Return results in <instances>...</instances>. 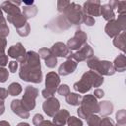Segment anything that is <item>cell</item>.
Instances as JSON below:
<instances>
[{
	"instance_id": "cell-24",
	"label": "cell",
	"mask_w": 126,
	"mask_h": 126,
	"mask_svg": "<svg viewBox=\"0 0 126 126\" xmlns=\"http://www.w3.org/2000/svg\"><path fill=\"white\" fill-rule=\"evenodd\" d=\"M112 64H113V67H114L115 72L116 71H118V72L125 71L126 70V56L123 53L122 54H119L114 59V62Z\"/></svg>"
},
{
	"instance_id": "cell-37",
	"label": "cell",
	"mask_w": 126,
	"mask_h": 126,
	"mask_svg": "<svg viewBox=\"0 0 126 126\" xmlns=\"http://www.w3.org/2000/svg\"><path fill=\"white\" fill-rule=\"evenodd\" d=\"M71 2L70 1H65V0H58L57 1V10L59 13H63V11L69 6Z\"/></svg>"
},
{
	"instance_id": "cell-26",
	"label": "cell",
	"mask_w": 126,
	"mask_h": 126,
	"mask_svg": "<svg viewBox=\"0 0 126 126\" xmlns=\"http://www.w3.org/2000/svg\"><path fill=\"white\" fill-rule=\"evenodd\" d=\"M65 100L68 104L70 105H74V106H77V105H80V102H81V99H82V96L81 94H76V93H70L67 96H65Z\"/></svg>"
},
{
	"instance_id": "cell-10",
	"label": "cell",
	"mask_w": 126,
	"mask_h": 126,
	"mask_svg": "<svg viewBox=\"0 0 126 126\" xmlns=\"http://www.w3.org/2000/svg\"><path fill=\"white\" fill-rule=\"evenodd\" d=\"M42 109L47 116L53 117L54 114L60 109V102L54 96L46 98L45 101L42 103Z\"/></svg>"
},
{
	"instance_id": "cell-38",
	"label": "cell",
	"mask_w": 126,
	"mask_h": 126,
	"mask_svg": "<svg viewBox=\"0 0 126 126\" xmlns=\"http://www.w3.org/2000/svg\"><path fill=\"white\" fill-rule=\"evenodd\" d=\"M116 22L118 23V25L120 26V28L122 29L123 32H125L126 30V14H121L118 16V19L116 20Z\"/></svg>"
},
{
	"instance_id": "cell-31",
	"label": "cell",
	"mask_w": 126,
	"mask_h": 126,
	"mask_svg": "<svg viewBox=\"0 0 126 126\" xmlns=\"http://www.w3.org/2000/svg\"><path fill=\"white\" fill-rule=\"evenodd\" d=\"M86 120L89 126H100L101 124V118L95 114H91L86 118Z\"/></svg>"
},
{
	"instance_id": "cell-52",
	"label": "cell",
	"mask_w": 126,
	"mask_h": 126,
	"mask_svg": "<svg viewBox=\"0 0 126 126\" xmlns=\"http://www.w3.org/2000/svg\"><path fill=\"white\" fill-rule=\"evenodd\" d=\"M17 126H30V124L27 122H20V123H18Z\"/></svg>"
},
{
	"instance_id": "cell-23",
	"label": "cell",
	"mask_w": 126,
	"mask_h": 126,
	"mask_svg": "<svg viewBox=\"0 0 126 126\" xmlns=\"http://www.w3.org/2000/svg\"><path fill=\"white\" fill-rule=\"evenodd\" d=\"M98 105H99V113L103 117H107L113 112V104L108 100L100 101L98 102Z\"/></svg>"
},
{
	"instance_id": "cell-42",
	"label": "cell",
	"mask_w": 126,
	"mask_h": 126,
	"mask_svg": "<svg viewBox=\"0 0 126 126\" xmlns=\"http://www.w3.org/2000/svg\"><path fill=\"white\" fill-rule=\"evenodd\" d=\"M43 120H44V119H43V116H42L41 114L37 113V114H35V115L33 116V118H32V123H33L34 126H40V124L42 123Z\"/></svg>"
},
{
	"instance_id": "cell-2",
	"label": "cell",
	"mask_w": 126,
	"mask_h": 126,
	"mask_svg": "<svg viewBox=\"0 0 126 126\" xmlns=\"http://www.w3.org/2000/svg\"><path fill=\"white\" fill-rule=\"evenodd\" d=\"M99 112V105L96 98L94 96V94H86L82 97L80 106L77 109V113L79 115V118L86 119L91 114L98 113Z\"/></svg>"
},
{
	"instance_id": "cell-8",
	"label": "cell",
	"mask_w": 126,
	"mask_h": 126,
	"mask_svg": "<svg viewBox=\"0 0 126 126\" xmlns=\"http://www.w3.org/2000/svg\"><path fill=\"white\" fill-rule=\"evenodd\" d=\"M93 56H94V50H93V48L91 47V45H89L88 43H86L79 50H77L75 53L72 54V59L78 63V62L88 61Z\"/></svg>"
},
{
	"instance_id": "cell-12",
	"label": "cell",
	"mask_w": 126,
	"mask_h": 126,
	"mask_svg": "<svg viewBox=\"0 0 126 126\" xmlns=\"http://www.w3.org/2000/svg\"><path fill=\"white\" fill-rule=\"evenodd\" d=\"M50 51L55 57H64L67 59H72V51L69 50L67 45L63 42L54 43L50 48Z\"/></svg>"
},
{
	"instance_id": "cell-28",
	"label": "cell",
	"mask_w": 126,
	"mask_h": 126,
	"mask_svg": "<svg viewBox=\"0 0 126 126\" xmlns=\"http://www.w3.org/2000/svg\"><path fill=\"white\" fill-rule=\"evenodd\" d=\"M113 44L115 47L120 49L122 52L125 51V32H122L119 35L114 37L113 39Z\"/></svg>"
},
{
	"instance_id": "cell-15",
	"label": "cell",
	"mask_w": 126,
	"mask_h": 126,
	"mask_svg": "<svg viewBox=\"0 0 126 126\" xmlns=\"http://www.w3.org/2000/svg\"><path fill=\"white\" fill-rule=\"evenodd\" d=\"M82 77L85 78L91 84L92 87L97 88V87H100L103 83V76H101L98 73H96L94 71H92V70L87 71L86 73H84Z\"/></svg>"
},
{
	"instance_id": "cell-13",
	"label": "cell",
	"mask_w": 126,
	"mask_h": 126,
	"mask_svg": "<svg viewBox=\"0 0 126 126\" xmlns=\"http://www.w3.org/2000/svg\"><path fill=\"white\" fill-rule=\"evenodd\" d=\"M46 28L52 30V31H56V32H60V31H65L68 30L71 25L68 23V21L63 17V15L57 17L56 19H54L53 21H51L48 25L45 26Z\"/></svg>"
},
{
	"instance_id": "cell-16",
	"label": "cell",
	"mask_w": 126,
	"mask_h": 126,
	"mask_svg": "<svg viewBox=\"0 0 126 126\" xmlns=\"http://www.w3.org/2000/svg\"><path fill=\"white\" fill-rule=\"evenodd\" d=\"M11 109H12L13 113H15L16 115H18L21 118L27 119L30 117V111H28L24 107L21 99H13L11 101Z\"/></svg>"
},
{
	"instance_id": "cell-19",
	"label": "cell",
	"mask_w": 126,
	"mask_h": 126,
	"mask_svg": "<svg viewBox=\"0 0 126 126\" xmlns=\"http://www.w3.org/2000/svg\"><path fill=\"white\" fill-rule=\"evenodd\" d=\"M70 117V113L66 109H59L53 116L52 123L55 126H64L67 123L68 118Z\"/></svg>"
},
{
	"instance_id": "cell-14",
	"label": "cell",
	"mask_w": 126,
	"mask_h": 126,
	"mask_svg": "<svg viewBox=\"0 0 126 126\" xmlns=\"http://www.w3.org/2000/svg\"><path fill=\"white\" fill-rule=\"evenodd\" d=\"M22 2L20 1H4L0 8L2 11L7 13L8 16H15L18 14H21V9L19 8V5H21Z\"/></svg>"
},
{
	"instance_id": "cell-17",
	"label": "cell",
	"mask_w": 126,
	"mask_h": 126,
	"mask_svg": "<svg viewBox=\"0 0 126 126\" xmlns=\"http://www.w3.org/2000/svg\"><path fill=\"white\" fill-rule=\"evenodd\" d=\"M78 63L74 61L73 59H67L65 62H63L59 68H58V75L60 76H67L69 74H72L76 68H77Z\"/></svg>"
},
{
	"instance_id": "cell-43",
	"label": "cell",
	"mask_w": 126,
	"mask_h": 126,
	"mask_svg": "<svg viewBox=\"0 0 126 126\" xmlns=\"http://www.w3.org/2000/svg\"><path fill=\"white\" fill-rule=\"evenodd\" d=\"M100 126H115L114 122L112 119H110L109 117H103L101 119V124Z\"/></svg>"
},
{
	"instance_id": "cell-32",
	"label": "cell",
	"mask_w": 126,
	"mask_h": 126,
	"mask_svg": "<svg viewBox=\"0 0 126 126\" xmlns=\"http://www.w3.org/2000/svg\"><path fill=\"white\" fill-rule=\"evenodd\" d=\"M116 126H126V111L124 109H121L116 113Z\"/></svg>"
},
{
	"instance_id": "cell-7",
	"label": "cell",
	"mask_w": 126,
	"mask_h": 126,
	"mask_svg": "<svg viewBox=\"0 0 126 126\" xmlns=\"http://www.w3.org/2000/svg\"><path fill=\"white\" fill-rule=\"evenodd\" d=\"M87 33L85 32H83L82 30H77L74 36L72 38H70L67 41V47L69 48V50H79L83 45H85L87 43Z\"/></svg>"
},
{
	"instance_id": "cell-21",
	"label": "cell",
	"mask_w": 126,
	"mask_h": 126,
	"mask_svg": "<svg viewBox=\"0 0 126 126\" xmlns=\"http://www.w3.org/2000/svg\"><path fill=\"white\" fill-rule=\"evenodd\" d=\"M114 9L107 3V4H103L100 7V15L103 17V19L107 22L114 20L115 18V14H114Z\"/></svg>"
},
{
	"instance_id": "cell-20",
	"label": "cell",
	"mask_w": 126,
	"mask_h": 126,
	"mask_svg": "<svg viewBox=\"0 0 126 126\" xmlns=\"http://www.w3.org/2000/svg\"><path fill=\"white\" fill-rule=\"evenodd\" d=\"M7 20H8V22L10 24H12L16 28V30L19 29V28H21V27H23V26H25L28 23L26 17L23 15V13L18 14V15H15V16H8L7 17Z\"/></svg>"
},
{
	"instance_id": "cell-48",
	"label": "cell",
	"mask_w": 126,
	"mask_h": 126,
	"mask_svg": "<svg viewBox=\"0 0 126 126\" xmlns=\"http://www.w3.org/2000/svg\"><path fill=\"white\" fill-rule=\"evenodd\" d=\"M8 91L5 88H0V100H4L8 97Z\"/></svg>"
},
{
	"instance_id": "cell-33",
	"label": "cell",
	"mask_w": 126,
	"mask_h": 126,
	"mask_svg": "<svg viewBox=\"0 0 126 126\" xmlns=\"http://www.w3.org/2000/svg\"><path fill=\"white\" fill-rule=\"evenodd\" d=\"M30 32H31V27L29 25V23H27L25 26L17 29V33L22 36V37H25V36H28L30 34Z\"/></svg>"
},
{
	"instance_id": "cell-4",
	"label": "cell",
	"mask_w": 126,
	"mask_h": 126,
	"mask_svg": "<svg viewBox=\"0 0 126 126\" xmlns=\"http://www.w3.org/2000/svg\"><path fill=\"white\" fill-rule=\"evenodd\" d=\"M83 16L84 13L82 7L74 2L70 3L69 6L63 11V17L70 25H81L83 23Z\"/></svg>"
},
{
	"instance_id": "cell-18",
	"label": "cell",
	"mask_w": 126,
	"mask_h": 126,
	"mask_svg": "<svg viewBox=\"0 0 126 126\" xmlns=\"http://www.w3.org/2000/svg\"><path fill=\"white\" fill-rule=\"evenodd\" d=\"M104 32L105 33L109 36V37H116L117 35H119L123 31L120 28V26L118 25V23L116 22V20H111L109 22H107V24L105 25L104 28Z\"/></svg>"
},
{
	"instance_id": "cell-51",
	"label": "cell",
	"mask_w": 126,
	"mask_h": 126,
	"mask_svg": "<svg viewBox=\"0 0 126 126\" xmlns=\"http://www.w3.org/2000/svg\"><path fill=\"white\" fill-rule=\"evenodd\" d=\"M0 126H11V125H10V123L8 121L2 120V121H0Z\"/></svg>"
},
{
	"instance_id": "cell-39",
	"label": "cell",
	"mask_w": 126,
	"mask_h": 126,
	"mask_svg": "<svg viewBox=\"0 0 126 126\" xmlns=\"http://www.w3.org/2000/svg\"><path fill=\"white\" fill-rule=\"evenodd\" d=\"M9 77V72L6 68L0 67V83H5L8 80Z\"/></svg>"
},
{
	"instance_id": "cell-11",
	"label": "cell",
	"mask_w": 126,
	"mask_h": 126,
	"mask_svg": "<svg viewBox=\"0 0 126 126\" xmlns=\"http://www.w3.org/2000/svg\"><path fill=\"white\" fill-rule=\"evenodd\" d=\"M26 54H27V51L21 42H18L16 44L10 46L8 49V56H10L13 59H16V61L20 62V63H22L24 61Z\"/></svg>"
},
{
	"instance_id": "cell-34",
	"label": "cell",
	"mask_w": 126,
	"mask_h": 126,
	"mask_svg": "<svg viewBox=\"0 0 126 126\" xmlns=\"http://www.w3.org/2000/svg\"><path fill=\"white\" fill-rule=\"evenodd\" d=\"M44 61H45L46 67H47V68H50V69L55 68V66L57 65V57H55L52 53H51V55H49L46 59H44Z\"/></svg>"
},
{
	"instance_id": "cell-41",
	"label": "cell",
	"mask_w": 126,
	"mask_h": 126,
	"mask_svg": "<svg viewBox=\"0 0 126 126\" xmlns=\"http://www.w3.org/2000/svg\"><path fill=\"white\" fill-rule=\"evenodd\" d=\"M38 55H39L40 58H42V59H46L49 55H51V51H50L49 48H45V47H43V48H40V49H39V51H38Z\"/></svg>"
},
{
	"instance_id": "cell-5",
	"label": "cell",
	"mask_w": 126,
	"mask_h": 126,
	"mask_svg": "<svg viewBox=\"0 0 126 126\" xmlns=\"http://www.w3.org/2000/svg\"><path fill=\"white\" fill-rule=\"evenodd\" d=\"M60 85V77L55 72H49L45 76V89L42 90L41 94L46 99L52 97L57 92V88Z\"/></svg>"
},
{
	"instance_id": "cell-35",
	"label": "cell",
	"mask_w": 126,
	"mask_h": 126,
	"mask_svg": "<svg viewBox=\"0 0 126 126\" xmlns=\"http://www.w3.org/2000/svg\"><path fill=\"white\" fill-rule=\"evenodd\" d=\"M57 93H58L60 95L67 96V95L70 94V88H69L68 85L62 84V85H60V86L57 88Z\"/></svg>"
},
{
	"instance_id": "cell-36",
	"label": "cell",
	"mask_w": 126,
	"mask_h": 126,
	"mask_svg": "<svg viewBox=\"0 0 126 126\" xmlns=\"http://www.w3.org/2000/svg\"><path fill=\"white\" fill-rule=\"evenodd\" d=\"M68 126H83V121L80 118H77L75 116H70L67 120Z\"/></svg>"
},
{
	"instance_id": "cell-9",
	"label": "cell",
	"mask_w": 126,
	"mask_h": 126,
	"mask_svg": "<svg viewBox=\"0 0 126 126\" xmlns=\"http://www.w3.org/2000/svg\"><path fill=\"white\" fill-rule=\"evenodd\" d=\"M100 7L101 3L99 0H89L84 3L82 10L84 14H87L91 17H98L100 16Z\"/></svg>"
},
{
	"instance_id": "cell-46",
	"label": "cell",
	"mask_w": 126,
	"mask_h": 126,
	"mask_svg": "<svg viewBox=\"0 0 126 126\" xmlns=\"http://www.w3.org/2000/svg\"><path fill=\"white\" fill-rule=\"evenodd\" d=\"M8 68H9V71L12 72V73H15L18 69V62L13 60V61H10L9 64H8Z\"/></svg>"
},
{
	"instance_id": "cell-25",
	"label": "cell",
	"mask_w": 126,
	"mask_h": 126,
	"mask_svg": "<svg viewBox=\"0 0 126 126\" xmlns=\"http://www.w3.org/2000/svg\"><path fill=\"white\" fill-rule=\"evenodd\" d=\"M10 32V30L8 28V25H7V21L6 19L4 18L3 16V11L1 10L0 8V35L3 36V37H6L8 36Z\"/></svg>"
},
{
	"instance_id": "cell-50",
	"label": "cell",
	"mask_w": 126,
	"mask_h": 126,
	"mask_svg": "<svg viewBox=\"0 0 126 126\" xmlns=\"http://www.w3.org/2000/svg\"><path fill=\"white\" fill-rule=\"evenodd\" d=\"M5 111V104H4V100H0V115H2Z\"/></svg>"
},
{
	"instance_id": "cell-44",
	"label": "cell",
	"mask_w": 126,
	"mask_h": 126,
	"mask_svg": "<svg viewBox=\"0 0 126 126\" xmlns=\"http://www.w3.org/2000/svg\"><path fill=\"white\" fill-rule=\"evenodd\" d=\"M8 55L4 53H0V67H4L8 64Z\"/></svg>"
},
{
	"instance_id": "cell-22",
	"label": "cell",
	"mask_w": 126,
	"mask_h": 126,
	"mask_svg": "<svg viewBox=\"0 0 126 126\" xmlns=\"http://www.w3.org/2000/svg\"><path fill=\"white\" fill-rule=\"evenodd\" d=\"M91 88H92L91 84H90L86 79H84L83 77L81 78L80 81L76 82V83L73 85V89H74L75 91L81 93V94H86V93H88V92L91 90Z\"/></svg>"
},
{
	"instance_id": "cell-40",
	"label": "cell",
	"mask_w": 126,
	"mask_h": 126,
	"mask_svg": "<svg viewBox=\"0 0 126 126\" xmlns=\"http://www.w3.org/2000/svg\"><path fill=\"white\" fill-rule=\"evenodd\" d=\"M83 23L86 24L89 27H92V26L94 25L95 22H94V19L93 17H91V16H89L87 14H84V16H83Z\"/></svg>"
},
{
	"instance_id": "cell-49",
	"label": "cell",
	"mask_w": 126,
	"mask_h": 126,
	"mask_svg": "<svg viewBox=\"0 0 126 126\" xmlns=\"http://www.w3.org/2000/svg\"><path fill=\"white\" fill-rule=\"evenodd\" d=\"M40 126H55V125L49 120H43L42 123L40 124Z\"/></svg>"
},
{
	"instance_id": "cell-45",
	"label": "cell",
	"mask_w": 126,
	"mask_h": 126,
	"mask_svg": "<svg viewBox=\"0 0 126 126\" xmlns=\"http://www.w3.org/2000/svg\"><path fill=\"white\" fill-rule=\"evenodd\" d=\"M7 46V39L6 37H3L0 35V53H4Z\"/></svg>"
},
{
	"instance_id": "cell-1",
	"label": "cell",
	"mask_w": 126,
	"mask_h": 126,
	"mask_svg": "<svg viewBox=\"0 0 126 126\" xmlns=\"http://www.w3.org/2000/svg\"><path fill=\"white\" fill-rule=\"evenodd\" d=\"M19 76L24 82L39 84L42 81L40 57L35 51H28L21 63Z\"/></svg>"
},
{
	"instance_id": "cell-6",
	"label": "cell",
	"mask_w": 126,
	"mask_h": 126,
	"mask_svg": "<svg viewBox=\"0 0 126 126\" xmlns=\"http://www.w3.org/2000/svg\"><path fill=\"white\" fill-rule=\"evenodd\" d=\"M38 95V90L34 87L32 86H27L25 88L24 95L23 98L21 99L24 107L28 110L31 111L35 107V99Z\"/></svg>"
},
{
	"instance_id": "cell-30",
	"label": "cell",
	"mask_w": 126,
	"mask_h": 126,
	"mask_svg": "<svg viewBox=\"0 0 126 126\" xmlns=\"http://www.w3.org/2000/svg\"><path fill=\"white\" fill-rule=\"evenodd\" d=\"M7 91H8V94H9L10 95L16 96V95H18V94H20L22 93L23 88H22V86H21L19 83L14 82V83H11V84L9 85Z\"/></svg>"
},
{
	"instance_id": "cell-47",
	"label": "cell",
	"mask_w": 126,
	"mask_h": 126,
	"mask_svg": "<svg viewBox=\"0 0 126 126\" xmlns=\"http://www.w3.org/2000/svg\"><path fill=\"white\" fill-rule=\"evenodd\" d=\"M93 94H94V96L95 98H102L103 95H104V92L101 89H95Z\"/></svg>"
},
{
	"instance_id": "cell-29",
	"label": "cell",
	"mask_w": 126,
	"mask_h": 126,
	"mask_svg": "<svg viewBox=\"0 0 126 126\" xmlns=\"http://www.w3.org/2000/svg\"><path fill=\"white\" fill-rule=\"evenodd\" d=\"M108 4L113 9L116 8L117 11H118V13H119V15L126 14V1H114V0H112Z\"/></svg>"
},
{
	"instance_id": "cell-3",
	"label": "cell",
	"mask_w": 126,
	"mask_h": 126,
	"mask_svg": "<svg viewBox=\"0 0 126 126\" xmlns=\"http://www.w3.org/2000/svg\"><path fill=\"white\" fill-rule=\"evenodd\" d=\"M88 67L92 70L94 71L96 73H98L99 75L103 76H112L115 73L114 67L112 62L107 61V60H99L97 57H92L90 58L88 61Z\"/></svg>"
},
{
	"instance_id": "cell-27",
	"label": "cell",
	"mask_w": 126,
	"mask_h": 126,
	"mask_svg": "<svg viewBox=\"0 0 126 126\" xmlns=\"http://www.w3.org/2000/svg\"><path fill=\"white\" fill-rule=\"evenodd\" d=\"M37 7L35 5H31V6H24L23 8V15L26 17V19H32L37 14Z\"/></svg>"
}]
</instances>
